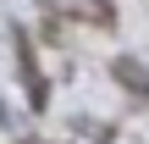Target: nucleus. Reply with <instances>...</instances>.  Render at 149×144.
<instances>
[{"mask_svg":"<svg viewBox=\"0 0 149 144\" xmlns=\"http://www.w3.org/2000/svg\"><path fill=\"white\" fill-rule=\"evenodd\" d=\"M116 78H122V83H133V89H149V72L138 67V61H116Z\"/></svg>","mask_w":149,"mask_h":144,"instance_id":"obj_1","label":"nucleus"}]
</instances>
